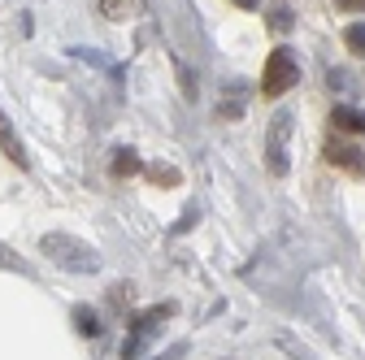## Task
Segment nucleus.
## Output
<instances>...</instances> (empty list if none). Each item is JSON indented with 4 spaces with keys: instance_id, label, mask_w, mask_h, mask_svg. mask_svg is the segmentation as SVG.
<instances>
[{
    "instance_id": "nucleus-1",
    "label": "nucleus",
    "mask_w": 365,
    "mask_h": 360,
    "mask_svg": "<svg viewBox=\"0 0 365 360\" xmlns=\"http://www.w3.org/2000/svg\"><path fill=\"white\" fill-rule=\"evenodd\" d=\"M39 252L48 256V260H57L61 269H70V274H96V269H101V252L91 248V243H83V239H74V235H66V231L43 235Z\"/></svg>"
},
{
    "instance_id": "nucleus-2",
    "label": "nucleus",
    "mask_w": 365,
    "mask_h": 360,
    "mask_svg": "<svg viewBox=\"0 0 365 360\" xmlns=\"http://www.w3.org/2000/svg\"><path fill=\"white\" fill-rule=\"evenodd\" d=\"M178 312V304H153V308H144L140 317L130 322V330H126V339H122V360H140L144 351H148V343L157 339V330H161V322H170Z\"/></svg>"
},
{
    "instance_id": "nucleus-3",
    "label": "nucleus",
    "mask_w": 365,
    "mask_h": 360,
    "mask_svg": "<svg viewBox=\"0 0 365 360\" xmlns=\"http://www.w3.org/2000/svg\"><path fill=\"white\" fill-rule=\"evenodd\" d=\"M296 83H300V65H296L292 48H274V53H269V61H265V74H261V92L274 100V96L292 92Z\"/></svg>"
},
{
    "instance_id": "nucleus-4",
    "label": "nucleus",
    "mask_w": 365,
    "mask_h": 360,
    "mask_svg": "<svg viewBox=\"0 0 365 360\" xmlns=\"http://www.w3.org/2000/svg\"><path fill=\"white\" fill-rule=\"evenodd\" d=\"M292 117L296 113H279L274 117V126H269V139H265V161H269V169L274 174H287L292 169V161H287V134H292Z\"/></svg>"
},
{
    "instance_id": "nucleus-5",
    "label": "nucleus",
    "mask_w": 365,
    "mask_h": 360,
    "mask_svg": "<svg viewBox=\"0 0 365 360\" xmlns=\"http://www.w3.org/2000/svg\"><path fill=\"white\" fill-rule=\"evenodd\" d=\"M327 161H331V165H339V169H348V174H365V157H361V148H356V144L331 139V144H327Z\"/></svg>"
},
{
    "instance_id": "nucleus-6",
    "label": "nucleus",
    "mask_w": 365,
    "mask_h": 360,
    "mask_svg": "<svg viewBox=\"0 0 365 360\" xmlns=\"http://www.w3.org/2000/svg\"><path fill=\"white\" fill-rule=\"evenodd\" d=\"M0 152H5L14 165H22V169H26V152H22V139H18L14 122L5 117V109H0Z\"/></svg>"
},
{
    "instance_id": "nucleus-7",
    "label": "nucleus",
    "mask_w": 365,
    "mask_h": 360,
    "mask_svg": "<svg viewBox=\"0 0 365 360\" xmlns=\"http://www.w3.org/2000/svg\"><path fill=\"white\" fill-rule=\"evenodd\" d=\"M70 317H74V330H78L83 339H101V334H105V326H101V312L91 308V304H74V312H70Z\"/></svg>"
},
{
    "instance_id": "nucleus-8",
    "label": "nucleus",
    "mask_w": 365,
    "mask_h": 360,
    "mask_svg": "<svg viewBox=\"0 0 365 360\" xmlns=\"http://www.w3.org/2000/svg\"><path fill=\"white\" fill-rule=\"evenodd\" d=\"M331 122H335V130L365 134V113H361V109H352V105H335V109H331Z\"/></svg>"
},
{
    "instance_id": "nucleus-9",
    "label": "nucleus",
    "mask_w": 365,
    "mask_h": 360,
    "mask_svg": "<svg viewBox=\"0 0 365 360\" xmlns=\"http://www.w3.org/2000/svg\"><path fill=\"white\" fill-rule=\"evenodd\" d=\"M140 169H144V161H140L135 148H113V161H109L113 178H130V174H140Z\"/></svg>"
},
{
    "instance_id": "nucleus-10",
    "label": "nucleus",
    "mask_w": 365,
    "mask_h": 360,
    "mask_svg": "<svg viewBox=\"0 0 365 360\" xmlns=\"http://www.w3.org/2000/svg\"><path fill=\"white\" fill-rule=\"evenodd\" d=\"M101 14L113 18V22H126V18L144 14V0H101Z\"/></svg>"
},
{
    "instance_id": "nucleus-11",
    "label": "nucleus",
    "mask_w": 365,
    "mask_h": 360,
    "mask_svg": "<svg viewBox=\"0 0 365 360\" xmlns=\"http://www.w3.org/2000/svg\"><path fill=\"white\" fill-rule=\"evenodd\" d=\"M144 174H148V183H153V187H178V183H182V174H178L174 165H165V161L144 165Z\"/></svg>"
},
{
    "instance_id": "nucleus-12",
    "label": "nucleus",
    "mask_w": 365,
    "mask_h": 360,
    "mask_svg": "<svg viewBox=\"0 0 365 360\" xmlns=\"http://www.w3.org/2000/svg\"><path fill=\"white\" fill-rule=\"evenodd\" d=\"M269 26H274V31H279V35H287V31L296 26V18H292V9H287V5H274V9H269Z\"/></svg>"
},
{
    "instance_id": "nucleus-13",
    "label": "nucleus",
    "mask_w": 365,
    "mask_h": 360,
    "mask_svg": "<svg viewBox=\"0 0 365 360\" xmlns=\"http://www.w3.org/2000/svg\"><path fill=\"white\" fill-rule=\"evenodd\" d=\"M344 43H348L356 57H365V22H352V26L344 31Z\"/></svg>"
},
{
    "instance_id": "nucleus-14",
    "label": "nucleus",
    "mask_w": 365,
    "mask_h": 360,
    "mask_svg": "<svg viewBox=\"0 0 365 360\" xmlns=\"http://www.w3.org/2000/svg\"><path fill=\"white\" fill-rule=\"evenodd\" d=\"M274 343H279V347H283L287 356H296V360H313V351H309L304 343H296L292 334H279V339H274Z\"/></svg>"
},
{
    "instance_id": "nucleus-15",
    "label": "nucleus",
    "mask_w": 365,
    "mask_h": 360,
    "mask_svg": "<svg viewBox=\"0 0 365 360\" xmlns=\"http://www.w3.org/2000/svg\"><path fill=\"white\" fill-rule=\"evenodd\" d=\"M130 295H135V287H130V282H118V287L109 291V304H113L118 312H126V308H130Z\"/></svg>"
},
{
    "instance_id": "nucleus-16",
    "label": "nucleus",
    "mask_w": 365,
    "mask_h": 360,
    "mask_svg": "<svg viewBox=\"0 0 365 360\" xmlns=\"http://www.w3.org/2000/svg\"><path fill=\"white\" fill-rule=\"evenodd\" d=\"M178 83H182V96H187V100H196V78H192V70L182 65V61H178Z\"/></svg>"
},
{
    "instance_id": "nucleus-17",
    "label": "nucleus",
    "mask_w": 365,
    "mask_h": 360,
    "mask_svg": "<svg viewBox=\"0 0 365 360\" xmlns=\"http://www.w3.org/2000/svg\"><path fill=\"white\" fill-rule=\"evenodd\" d=\"M327 83L335 87V92H348V87H352V74H348V70H331V74H327Z\"/></svg>"
},
{
    "instance_id": "nucleus-18",
    "label": "nucleus",
    "mask_w": 365,
    "mask_h": 360,
    "mask_svg": "<svg viewBox=\"0 0 365 360\" xmlns=\"http://www.w3.org/2000/svg\"><path fill=\"white\" fill-rule=\"evenodd\" d=\"M196 217H200V213H196V208H187V213H182V217L174 221V235H182V231H192V226H196Z\"/></svg>"
},
{
    "instance_id": "nucleus-19",
    "label": "nucleus",
    "mask_w": 365,
    "mask_h": 360,
    "mask_svg": "<svg viewBox=\"0 0 365 360\" xmlns=\"http://www.w3.org/2000/svg\"><path fill=\"white\" fill-rule=\"evenodd\" d=\"M217 117H222V122H240V117H244V105H222Z\"/></svg>"
},
{
    "instance_id": "nucleus-20",
    "label": "nucleus",
    "mask_w": 365,
    "mask_h": 360,
    "mask_svg": "<svg viewBox=\"0 0 365 360\" xmlns=\"http://www.w3.org/2000/svg\"><path fill=\"white\" fill-rule=\"evenodd\" d=\"M187 356V343H174V347H165L161 356H153V360H182Z\"/></svg>"
},
{
    "instance_id": "nucleus-21",
    "label": "nucleus",
    "mask_w": 365,
    "mask_h": 360,
    "mask_svg": "<svg viewBox=\"0 0 365 360\" xmlns=\"http://www.w3.org/2000/svg\"><path fill=\"white\" fill-rule=\"evenodd\" d=\"M335 9H344V14H365V0H335Z\"/></svg>"
},
{
    "instance_id": "nucleus-22",
    "label": "nucleus",
    "mask_w": 365,
    "mask_h": 360,
    "mask_svg": "<svg viewBox=\"0 0 365 360\" xmlns=\"http://www.w3.org/2000/svg\"><path fill=\"white\" fill-rule=\"evenodd\" d=\"M235 5H240V9H257V5H261V0H235Z\"/></svg>"
}]
</instances>
